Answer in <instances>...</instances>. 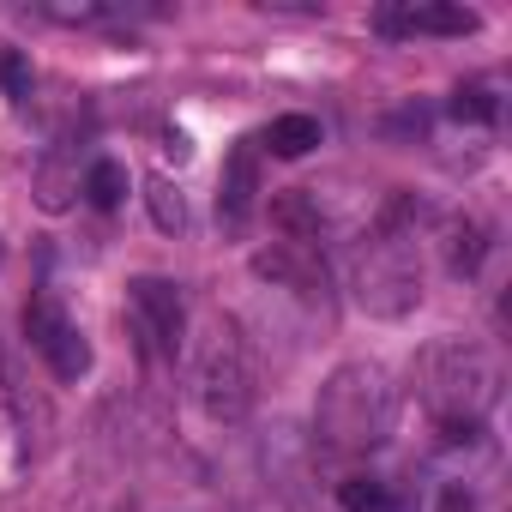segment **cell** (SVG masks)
<instances>
[{
    "label": "cell",
    "mask_w": 512,
    "mask_h": 512,
    "mask_svg": "<svg viewBox=\"0 0 512 512\" xmlns=\"http://www.w3.org/2000/svg\"><path fill=\"white\" fill-rule=\"evenodd\" d=\"M416 398L428 404V416L440 422V434L452 446L476 440L482 422H488V410L500 404V368L470 338H434L416 356Z\"/></svg>",
    "instance_id": "1"
},
{
    "label": "cell",
    "mask_w": 512,
    "mask_h": 512,
    "mask_svg": "<svg viewBox=\"0 0 512 512\" xmlns=\"http://www.w3.org/2000/svg\"><path fill=\"white\" fill-rule=\"evenodd\" d=\"M440 512H470V494H464V482H452V488L440 494Z\"/></svg>",
    "instance_id": "19"
},
{
    "label": "cell",
    "mask_w": 512,
    "mask_h": 512,
    "mask_svg": "<svg viewBox=\"0 0 512 512\" xmlns=\"http://www.w3.org/2000/svg\"><path fill=\"white\" fill-rule=\"evenodd\" d=\"M398 422V386L380 362H338L314 398V434L338 458H362L386 446Z\"/></svg>",
    "instance_id": "2"
},
{
    "label": "cell",
    "mask_w": 512,
    "mask_h": 512,
    "mask_svg": "<svg viewBox=\"0 0 512 512\" xmlns=\"http://www.w3.org/2000/svg\"><path fill=\"white\" fill-rule=\"evenodd\" d=\"M43 19H55V25H85V31H97V25H133V19H151L145 7H37Z\"/></svg>",
    "instance_id": "14"
},
{
    "label": "cell",
    "mask_w": 512,
    "mask_h": 512,
    "mask_svg": "<svg viewBox=\"0 0 512 512\" xmlns=\"http://www.w3.org/2000/svg\"><path fill=\"white\" fill-rule=\"evenodd\" d=\"M79 187H85V157H79L73 133H61V139L49 145V157L37 163V205H43V211H67Z\"/></svg>",
    "instance_id": "10"
},
{
    "label": "cell",
    "mask_w": 512,
    "mask_h": 512,
    "mask_svg": "<svg viewBox=\"0 0 512 512\" xmlns=\"http://www.w3.org/2000/svg\"><path fill=\"white\" fill-rule=\"evenodd\" d=\"M416 199L398 193L356 253V308L374 320H404L422 302V253H416Z\"/></svg>",
    "instance_id": "3"
},
{
    "label": "cell",
    "mask_w": 512,
    "mask_h": 512,
    "mask_svg": "<svg viewBox=\"0 0 512 512\" xmlns=\"http://www.w3.org/2000/svg\"><path fill=\"white\" fill-rule=\"evenodd\" d=\"M482 260H488V229H482L476 217L452 223V229H446V272H452V278H476Z\"/></svg>",
    "instance_id": "11"
},
{
    "label": "cell",
    "mask_w": 512,
    "mask_h": 512,
    "mask_svg": "<svg viewBox=\"0 0 512 512\" xmlns=\"http://www.w3.org/2000/svg\"><path fill=\"white\" fill-rule=\"evenodd\" d=\"M193 392L205 404L211 422H241L253 410V356L235 320H205L199 344H193Z\"/></svg>",
    "instance_id": "4"
},
{
    "label": "cell",
    "mask_w": 512,
    "mask_h": 512,
    "mask_svg": "<svg viewBox=\"0 0 512 512\" xmlns=\"http://www.w3.org/2000/svg\"><path fill=\"white\" fill-rule=\"evenodd\" d=\"M127 320H133V338L151 362H169L181 350V332H187V302H181V284L169 278H133L127 290Z\"/></svg>",
    "instance_id": "6"
},
{
    "label": "cell",
    "mask_w": 512,
    "mask_h": 512,
    "mask_svg": "<svg viewBox=\"0 0 512 512\" xmlns=\"http://www.w3.org/2000/svg\"><path fill=\"white\" fill-rule=\"evenodd\" d=\"M482 19L470 7H386L374 13L380 37H470Z\"/></svg>",
    "instance_id": "9"
},
{
    "label": "cell",
    "mask_w": 512,
    "mask_h": 512,
    "mask_svg": "<svg viewBox=\"0 0 512 512\" xmlns=\"http://www.w3.org/2000/svg\"><path fill=\"white\" fill-rule=\"evenodd\" d=\"M452 115H458V121H470V127H488V121L500 115L494 79H470V85H458V91H452Z\"/></svg>",
    "instance_id": "16"
},
{
    "label": "cell",
    "mask_w": 512,
    "mask_h": 512,
    "mask_svg": "<svg viewBox=\"0 0 512 512\" xmlns=\"http://www.w3.org/2000/svg\"><path fill=\"white\" fill-rule=\"evenodd\" d=\"M338 506H344V512H398V494H392V482H380V476H350V482L338 488Z\"/></svg>",
    "instance_id": "15"
},
{
    "label": "cell",
    "mask_w": 512,
    "mask_h": 512,
    "mask_svg": "<svg viewBox=\"0 0 512 512\" xmlns=\"http://www.w3.org/2000/svg\"><path fill=\"white\" fill-rule=\"evenodd\" d=\"M260 211V139H241L229 157H223V175H217V223L223 235H241Z\"/></svg>",
    "instance_id": "7"
},
{
    "label": "cell",
    "mask_w": 512,
    "mask_h": 512,
    "mask_svg": "<svg viewBox=\"0 0 512 512\" xmlns=\"http://www.w3.org/2000/svg\"><path fill=\"white\" fill-rule=\"evenodd\" d=\"M145 205H151V217H157V229L163 235H175V229H187V205H181V193L157 175V181H145Z\"/></svg>",
    "instance_id": "17"
},
{
    "label": "cell",
    "mask_w": 512,
    "mask_h": 512,
    "mask_svg": "<svg viewBox=\"0 0 512 512\" xmlns=\"http://www.w3.org/2000/svg\"><path fill=\"white\" fill-rule=\"evenodd\" d=\"M0 85H7L13 103H31V67H25L13 49H0Z\"/></svg>",
    "instance_id": "18"
},
{
    "label": "cell",
    "mask_w": 512,
    "mask_h": 512,
    "mask_svg": "<svg viewBox=\"0 0 512 512\" xmlns=\"http://www.w3.org/2000/svg\"><path fill=\"white\" fill-rule=\"evenodd\" d=\"M253 272L296 290V296H326V241H272L266 253H253Z\"/></svg>",
    "instance_id": "8"
},
{
    "label": "cell",
    "mask_w": 512,
    "mask_h": 512,
    "mask_svg": "<svg viewBox=\"0 0 512 512\" xmlns=\"http://www.w3.org/2000/svg\"><path fill=\"white\" fill-rule=\"evenodd\" d=\"M97 211H115L121 199H127V169L115 163V157H91L85 163V187H79Z\"/></svg>",
    "instance_id": "12"
},
{
    "label": "cell",
    "mask_w": 512,
    "mask_h": 512,
    "mask_svg": "<svg viewBox=\"0 0 512 512\" xmlns=\"http://www.w3.org/2000/svg\"><path fill=\"white\" fill-rule=\"evenodd\" d=\"M25 338H31V350L49 362L55 380L73 386V380L91 374V344H85V332L67 320V308H61L55 290H37V296L25 302Z\"/></svg>",
    "instance_id": "5"
},
{
    "label": "cell",
    "mask_w": 512,
    "mask_h": 512,
    "mask_svg": "<svg viewBox=\"0 0 512 512\" xmlns=\"http://www.w3.org/2000/svg\"><path fill=\"white\" fill-rule=\"evenodd\" d=\"M266 145H272L278 157H308V151L320 145V121H314V115H278V121L266 127Z\"/></svg>",
    "instance_id": "13"
}]
</instances>
